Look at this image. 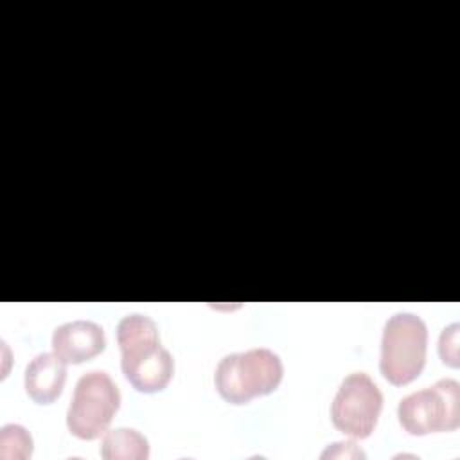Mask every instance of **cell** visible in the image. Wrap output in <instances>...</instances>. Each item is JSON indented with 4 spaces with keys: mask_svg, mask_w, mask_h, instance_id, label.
Segmentation results:
<instances>
[{
    "mask_svg": "<svg viewBox=\"0 0 460 460\" xmlns=\"http://www.w3.org/2000/svg\"><path fill=\"white\" fill-rule=\"evenodd\" d=\"M120 367L135 390L155 394L164 390L174 372L171 352L162 347L156 323L146 314H128L117 325Z\"/></svg>",
    "mask_w": 460,
    "mask_h": 460,
    "instance_id": "obj_1",
    "label": "cell"
},
{
    "mask_svg": "<svg viewBox=\"0 0 460 460\" xmlns=\"http://www.w3.org/2000/svg\"><path fill=\"white\" fill-rule=\"evenodd\" d=\"M284 367L277 352L259 347L226 354L216 368L214 385L230 404H246L253 397L275 392L282 381Z\"/></svg>",
    "mask_w": 460,
    "mask_h": 460,
    "instance_id": "obj_2",
    "label": "cell"
},
{
    "mask_svg": "<svg viewBox=\"0 0 460 460\" xmlns=\"http://www.w3.org/2000/svg\"><path fill=\"white\" fill-rule=\"evenodd\" d=\"M428 329L413 313H395L388 318L381 338L379 370L383 377L402 386L419 377L426 363Z\"/></svg>",
    "mask_w": 460,
    "mask_h": 460,
    "instance_id": "obj_3",
    "label": "cell"
},
{
    "mask_svg": "<svg viewBox=\"0 0 460 460\" xmlns=\"http://www.w3.org/2000/svg\"><path fill=\"white\" fill-rule=\"evenodd\" d=\"M120 406V392L104 370H92L79 377L66 410V428L81 440H93L106 433Z\"/></svg>",
    "mask_w": 460,
    "mask_h": 460,
    "instance_id": "obj_4",
    "label": "cell"
},
{
    "mask_svg": "<svg viewBox=\"0 0 460 460\" xmlns=\"http://www.w3.org/2000/svg\"><path fill=\"white\" fill-rule=\"evenodd\" d=\"M397 419L410 435L455 431L460 424V385L440 379L433 386L413 392L399 401Z\"/></svg>",
    "mask_w": 460,
    "mask_h": 460,
    "instance_id": "obj_5",
    "label": "cell"
},
{
    "mask_svg": "<svg viewBox=\"0 0 460 460\" xmlns=\"http://www.w3.org/2000/svg\"><path fill=\"white\" fill-rule=\"evenodd\" d=\"M383 408V394L365 372L349 374L331 404V420L336 429L352 437L367 438L374 431Z\"/></svg>",
    "mask_w": 460,
    "mask_h": 460,
    "instance_id": "obj_6",
    "label": "cell"
},
{
    "mask_svg": "<svg viewBox=\"0 0 460 460\" xmlns=\"http://www.w3.org/2000/svg\"><path fill=\"white\" fill-rule=\"evenodd\" d=\"M104 347L106 336L102 327L90 320L66 322L52 332V352L65 363H84L101 354Z\"/></svg>",
    "mask_w": 460,
    "mask_h": 460,
    "instance_id": "obj_7",
    "label": "cell"
},
{
    "mask_svg": "<svg viewBox=\"0 0 460 460\" xmlns=\"http://www.w3.org/2000/svg\"><path fill=\"white\" fill-rule=\"evenodd\" d=\"M66 381V363L54 352H41L25 368L23 385L27 395L38 404L54 402Z\"/></svg>",
    "mask_w": 460,
    "mask_h": 460,
    "instance_id": "obj_8",
    "label": "cell"
},
{
    "mask_svg": "<svg viewBox=\"0 0 460 460\" xmlns=\"http://www.w3.org/2000/svg\"><path fill=\"white\" fill-rule=\"evenodd\" d=\"M101 456L106 460H146L149 442L133 428L108 429L101 442Z\"/></svg>",
    "mask_w": 460,
    "mask_h": 460,
    "instance_id": "obj_9",
    "label": "cell"
},
{
    "mask_svg": "<svg viewBox=\"0 0 460 460\" xmlns=\"http://www.w3.org/2000/svg\"><path fill=\"white\" fill-rule=\"evenodd\" d=\"M32 455V437L20 424H5L0 429V458L25 460Z\"/></svg>",
    "mask_w": 460,
    "mask_h": 460,
    "instance_id": "obj_10",
    "label": "cell"
},
{
    "mask_svg": "<svg viewBox=\"0 0 460 460\" xmlns=\"http://www.w3.org/2000/svg\"><path fill=\"white\" fill-rule=\"evenodd\" d=\"M458 323L447 325L438 340V354L444 365H449L453 368L458 367Z\"/></svg>",
    "mask_w": 460,
    "mask_h": 460,
    "instance_id": "obj_11",
    "label": "cell"
},
{
    "mask_svg": "<svg viewBox=\"0 0 460 460\" xmlns=\"http://www.w3.org/2000/svg\"><path fill=\"white\" fill-rule=\"evenodd\" d=\"M327 456H338V458H350V456H365V453L361 449L356 447V444L352 440H345V442H336V444H331L323 453H322V458H327Z\"/></svg>",
    "mask_w": 460,
    "mask_h": 460,
    "instance_id": "obj_12",
    "label": "cell"
}]
</instances>
